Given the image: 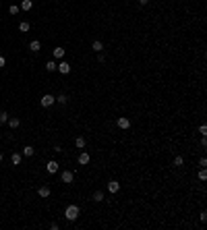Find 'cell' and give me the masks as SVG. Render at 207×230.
<instances>
[{
    "mask_svg": "<svg viewBox=\"0 0 207 230\" xmlns=\"http://www.w3.org/2000/svg\"><path fill=\"white\" fill-rule=\"evenodd\" d=\"M91 48H93V50H95V52H102V50H104V44H102V41H98V39H95V41H93V46H91Z\"/></svg>",
    "mask_w": 207,
    "mask_h": 230,
    "instance_id": "cell-14",
    "label": "cell"
},
{
    "mask_svg": "<svg viewBox=\"0 0 207 230\" xmlns=\"http://www.w3.org/2000/svg\"><path fill=\"white\" fill-rule=\"evenodd\" d=\"M6 122H8V127H11V129H17V127L21 124V120H19V118H8Z\"/></svg>",
    "mask_w": 207,
    "mask_h": 230,
    "instance_id": "cell-11",
    "label": "cell"
},
{
    "mask_svg": "<svg viewBox=\"0 0 207 230\" xmlns=\"http://www.w3.org/2000/svg\"><path fill=\"white\" fill-rule=\"evenodd\" d=\"M79 164H89V153H79Z\"/></svg>",
    "mask_w": 207,
    "mask_h": 230,
    "instance_id": "cell-13",
    "label": "cell"
},
{
    "mask_svg": "<svg viewBox=\"0 0 207 230\" xmlns=\"http://www.w3.org/2000/svg\"><path fill=\"white\" fill-rule=\"evenodd\" d=\"M19 11H21V8H19L17 4H11V6H8V13H11V15H17Z\"/></svg>",
    "mask_w": 207,
    "mask_h": 230,
    "instance_id": "cell-18",
    "label": "cell"
},
{
    "mask_svg": "<svg viewBox=\"0 0 207 230\" xmlns=\"http://www.w3.org/2000/svg\"><path fill=\"white\" fill-rule=\"evenodd\" d=\"M199 133L205 137V133H207V127H205V124H201V127H199Z\"/></svg>",
    "mask_w": 207,
    "mask_h": 230,
    "instance_id": "cell-24",
    "label": "cell"
},
{
    "mask_svg": "<svg viewBox=\"0 0 207 230\" xmlns=\"http://www.w3.org/2000/svg\"><path fill=\"white\" fill-rule=\"evenodd\" d=\"M73 178H75V174H73L71 170H64V172H62V180H64V182H73Z\"/></svg>",
    "mask_w": 207,
    "mask_h": 230,
    "instance_id": "cell-6",
    "label": "cell"
},
{
    "mask_svg": "<svg viewBox=\"0 0 207 230\" xmlns=\"http://www.w3.org/2000/svg\"><path fill=\"white\" fill-rule=\"evenodd\" d=\"M54 68H56V62H46V71H54Z\"/></svg>",
    "mask_w": 207,
    "mask_h": 230,
    "instance_id": "cell-20",
    "label": "cell"
},
{
    "mask_svg": "<svg viewBox=\"0 0 207 230\" xmlns=\"http://www.w3.org/2000/svg\"><path fill=\"white\" fill-rule=\"evenodd\" d=\"M2 158H4V155H2V153H0V162H2Z\"/></svg>",
    "mask_w": 207,
    "mask_h": 230,
    "instance_id": "cell-29",
    "label": "cell"
},
{
    "mask_svg": "<svg viewBox=\"0 0 207 230\" xmlns=\"http://www.w3.org/2000/svg\"><path fill=\"white\" fill-rule=\"evenodd\" d=\"M93 199H95V201H102V199H104V193H102V191H95Z\"/></svg>",
    "mask_w": 207,
    "mask_h": 230,
    "instance_id": "cell-23",
    "label": "cell"
},
{
    "mask_svg": "<svg viewBox=\"0 0 207 230\" xmlns=\"http://www.w3.org/2000/svg\"><path fill=\"white\" fill-rule=\"evenodd\" d=\"M56 102H60V104H66V96H60V98H56Z\"/></svg>",
    "mask_w": 207,
    "mask_h": 230,
    "instance_id": "cell-25",
    "label": "cell"
},
{
    "mask_svg": "<svg viewBox=\"0 0 207 230\" xmlns=\"http://www.w3.org/2000/svg\"><path fill=\"white\" fill-rule=\"evenodd\" d=\"M108 191H110V193H118V191H120V182H116V180L108 182Z\"/></svg>",
    "mask_w": 207,
    "mask_h": 230,
    "instance_id": "cell-5",
    "label": "cell"
},
{
    "mask_svg": "<svg viewBox=\"0 0 207 230\" xmlns=\"http://www.w3.org/2000/svg\"><path fill=\"white\" fill-rule=\"evenodd\" d=\"M35 153V149L31 147V145H27V147H23V155H27V158H31Z\"/></svg>",
    "mask_w": 207,
    "mask_h": 230,
    "instance_id": "cell-10",
    "label": "cell"
},
{
    "mask_svg": "<svg viewBox=\"0 0 207 230\" xmlns=\"http://www.w3.org/2000/svg\"><path fill=\"white\" fill-rule=\"evenodd\" d=\"M64 216H66V220H77L79 218V205H68Z\"/></svg>",
    "mask_w": 207,
    "mask_h": 230,
    "instance_id": "cell-1",
    "label": "cell"
},
{
    "mask_svg": "<svg viewBox=\"0 0 207 230\" xmlns=\"http://www.w3.org/2000/svg\"><path fill=\"white\" fill-rule=\"evenodd\" d=\"M56 68H58L62 75H68V73H71V64L64 62V60H60V64H56Z\"/></svg>",
    "mask_w": 207,
    "mask_h": 230,
    "instance_id": "cell-3",
    "label": "cell"
},
{
    "mask_svg": "<svg viewBox=\"0 0 207 230\" xmlns=\"http://www.w3.org/2000/svg\"><path fill=\"white\" fill-rule=\"evenodd\" d=\"M39 48H41V44H39V41H37V39H35V41H31V44H29V50H31V52H39Z\"/></svg>",
    "mask_w": 207,
    "mask_h": 230,
    "instance_id": "cell-9",
    "label": "cell"
},
{
    "mask_svg": "<svg viewBox=\"0 0 207 230\" xmlns=\"http://www.w3.org/2000/svg\"><path fill=\"white\" fill-rule=\"evenodd\" d=\"M11 162H13L15 166H19V164H21V153H13V155H11Z\"/></svg>",
    "mask_w": 207,
    "mask_h": 230,
    "instance_id": "cell-12",
    "label": "cell"
},
{
    "mask_svg": "<svg viewBox=\"0 0 207 230\" xmlns=\"http://www.w3.org/2000/svg\"><path fill=\"white\" fill-rule=\"evenodd\" d=\"M62 56H64V50L62 48H54V58H60L62 60Z\"/></svg>",
    "mask_w": 207,
    "mask_h": 230,
    "instance_id": "cell-17",
    "label": "cell"
},
{
    "mask_svg": "<svg viewBox=\"0 0 207 230\" xmlns=\"http://www.w3.org/2000/svg\"><path fill=\"white\" fill-rule=\"evenodd\" d=\"M149 2V0H139V4H147Z\"/></svg>",
    "mask_w": 207,
    "mask_h": 230,
    "instance_id": "cell-28",
    "label": "cell"
},
{
    "mask_svg": "<svg viewBox=\"0 0 207 230\" xmlns=\"http://www.w3.org/2000/svg\"><path fill=\"white\" fill-rule=\"evenodd\" d=\"M37 193H39V197H50V189L48 187H41Z\"/></svg>",
    "mask_w": 207,
    "mask_h": 230,
    "instance_id": "cell-15",
    "label": "cell"
},
{
    "mask_svg": "<svg viewBox=\"0 0 207 230\" xmlns=\"http://www.w3.org/2000/svg\"><path fill=\"white\" fill-rule=\"evenodd\" d=\"M4 66V56H0V68Z\"/></svg>",
    "mask_w": 207,
    "mask_h": 230,
    "instance_id": "cell-27",
    "label": "cell"
},
{
    "mask_svg": "<svg viewBox=\"0 0 207 230\" xmlns=\"http://www.w3.org/2000/svg\"><path fill=\"white\" fill-rule=\"evenodd\" d=\"M54 102H56V98H54V96H50V94H46V96L41 98V102H39V104H41L44 108H50V106H52Z\"/></svg>",
    "mask_w": 207,
    "mask_h": 230,
    "instance_id": "cell-2",
    "label": "cell"
},
{
    "mask_svg": "<svg viewBox=\"0 0 207 230\" xmlns=\"http://www.w3.org/2000/svg\"><path fill=\"white\" fill-rule=\"evenodd\" d=\"M199 178H201V180H205V178H207V172H205V170H201V172H199Z\"/></svg>",
    "mask_w": 207,
    "mask_h": 230,
    "instance_id": "cell-26",
    "label": "cell"
},
{
    "mask_svg": "<svg viewBox=\"0 0 207 230\" xmlns=\"http://www.w3.org/2000/svg\"><path fill=\"white\" fill-rule=\"evenodd\" d=\"M6 120H8V114H6V112H0V122H2V124H4Z\"/></svg>",
    "mask_w": 207,
    "mask_h": 230,
    "instance_id": "cell-22",
    "label": "cell"
},
{
    "mask_svg": "<svg viewBox=\"0 0 207 230\" xmlns=\"http://www.w3.org/2000/svg\"><path fill=\"white\" fill-rule=\"evenodd\" d=\"M33 6V0H23V2H21V6L19 8H23V11H29Z\"/></svg>",
    "mask_w": 207,
    "mask_h": 230,
    "instance_id": "cell-8",
    "label": "cell"
},
{
    "mask_svg": "<svg viewBox=\"0 0 207 230\" xmlns=\"http://www.w3.org/2000/svg\"><path fill=\"white\" fill-rule=\"evenodd\" d=\"M46 170H48L50 174H54V172H58V162L56 160H50L48 164H46Z\"/></svg>",
    "mask_w": 207,
    "mask_h": 230,
    "instance_id": "cell-4",
    "label": "cell"
},
{
    "mask_svg": "<svg viewBox=\"0 0 207 230\" xmlns=\"http://www.w3.org/2000/svg\"><path fill=\"white\" fill-rule=\"evenodd\" d=\"M75 145H77L79 149H83V147H85V139H83V137H77V139H75Z\"/></svg>",
    "mask_w": 207,
    "mask_h": 230,
    "instance_id": "cell-16",
    "label": "cell"
},
{
    "mask_svg": "<svg viewBox=\"0 0 207 230\" xmlns=\"http://www.w3.org/2000/svg\"><path fill=\"white\" fill-rule=\"evenodd\" d=\"M19 29H21V31H29V23H27V21H23L21 25H19Z\"/></svg>",
    "mask_w": 207,
    "mask_h": 230,
    "instance_id": "cell-19",
    "label": "cell"
},
{
    "mask_svg": "<svg viewBox=\"0 0 207 230\" xmlns=\"http://www.w3.org/2000/svg\"><path fill=\"white\" fill-rule=\"evenodd\" d=\"M118 127H120V129H128V127H131V120L122 116V118H118Z\"/></svg>",
    "mask_w": 207,
    "mask_h": 230,
    "instance_id": "cell-7",
    "label": "cell"
},
{
    "mask_svg": "<svg viewBox=\"0 0 207 230\" xmlns=\"http://www.w3.org/2000/svg\"><path fill=\"white\" fill-rule=\"evenodd\" d=\"M182 162H185L182 155H176V158H174V166H182Z\"/></svg>",
    "mask_w": 207,
    "mask_h": 230,
    "instance_id": "cell-21",
    "label": "cell"
}]
</instances>
